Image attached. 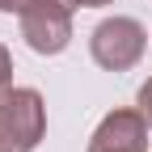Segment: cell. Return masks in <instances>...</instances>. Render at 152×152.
I'll return each instance as SVG.
<instances>
[{
  "label": "cell",
  "instance_id": "cell-3",
  "mask_svg": "<svg viewBox=\"0 0 152 152\" xmlns=\"http://www.w3.org/2000/svg\"><path fill=\"white\" fill-rule=\"evenodd\" d=\"M72 4L68 0H26L17 21H21V38L34 55H59L72 42Z\"/></svg>",
  "mask_w": 152,
  "mask_h": 152
},
{
  "label": "cell",
  "instance_id": "cell-1",
  "mask_svg": "<svg viewBox=\"0 0 152 152\" xmlns=\"http://www.w3.org/2000/svg\"><path fill=\"white\" fill-rule=\"evenodd\" d=\"M47 135V102L38 89H13L0 97V152H34Z\"/></svg>",
  "mask_w": 152,
  "mask_h": 152
},
{
  "label": "cell",
  "instance_id": "cell-8",
  "mask_svg": "<svg viewBox=\"0 0 152 152\" xmlns=\"http://www.w3.org/2000/svg\"><path fill=\"white\" fill-rule=\"evenodd\" d=\"M26 0H0V13H21Z\"/></svg>",
  "mask_w": 152,
  "mask_h": 152
},
{
  "label": "cell",
  "instance_id": "cell-7",
  "mask_svg": "<svg viewBox=\"0 0 152 152\" xmlns=\"http://www.w3.org/2000/svg\"><path fill=\"white\" fill-rule=\"evenodd\" d=\"M72 9H106V4H114V0H68Z\"/></svg>",
  "mask_w": 152,
  "mask_h": 152
},
{
  "label": "cell",
  "instance_id": "cell-6",
  "mask_svg": "<svg viewBox=\"0 0 152 152\" xmlns=\"http://www.w3.org/2000/svg\"><path fill=\"white\" fill-rule=\"evenodd\" d=\"M135 106L144 110V118H148V127H152V76L140 85V93H135Z\"/></svg>",
  "mask_w": 152,
  "mask_h": 152
},
{
  "label": "cell",
  "instance_id": "cell-4",
  "mask_svg": "<svg viewBox=\"0 0 152 152\" xmlns=\"http://www.w3.org/2000/svg\"><path fill=\"white\" fill-rule=\"evenodd\" d=\"M148 118L140 106L110 110L89 135V152H148Z\"/></svg>",
  "mask_w": 152,
  "mask_h": 152
},
{
  "label": "cell",
  "instance_id": "cell-2",
  "mask_svg": "<svg viewBox=\"0 0 152 152\" xmlns=\"http://www.w3.org/2000/svg\"><path fill=\"white\" fill-rule=\"evenodd\" d=\"M148 51V30L135 21V17H106V21L93 26L89 34V55L93 64L106 72H131Z\"/></svg>",
  "mask_w": 152,
  "mask_h": 152
},
{
  "label": "cell",
  "instance_id": "cell-5",
  "mask_svg": "<svg viewBox=\"0 0 152 152\" xmlns=\"http://www.w3.org/2000/svg\"><path fill=\"white\" fill-rule=\"evenodd\" d=\"M4 93H13V55L0 42V97H4Z\"/></svg>",
  "mask_w": 152,
  "mask_h": 152
}]
</instances>
